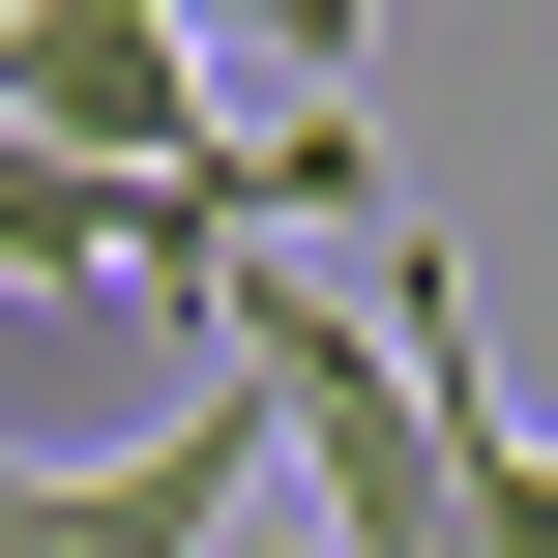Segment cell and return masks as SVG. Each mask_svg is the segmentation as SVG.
I'll return each instance as SVG.
<instances>
[{
    "label": "cell",
    "instance_id": "cell-3",
    "mask_svg": "<svg viewBox=\"0 0 558 558\" xmlns=\"http://www.w3.org/2000/svg\"><path fill=\"white\" fill-rule=\"evenodd\" d=\"M88 383H206L147 294H0V412H88Z\"/></svg>",
    "mask_w": 558,
    "mask_h": 558
},
{
    "label": "cell",
    "instance_id": "cell-2",
    "mask_svg": "<svg viewBox=\"0 0 558 558\" xmlns=\"http://www.w3.org/2000/svg\"><path fill=\"white\" fill-rule=\"evenodd\" d=\"M235 500H265V412L235 383H177L147 441H0V558H235Z\"/></svg>",
    "mask_w": 558,
    "mask_h": 558
},
{
    "label": "cell",
    "instance_id": "cell-1",
    "mask_svg": "<svg viewBox=\"0 0 558 558\" xmlns=\"http://www.w3.org/2000/svg\"><path fill=\"white\" fill-rule=\"evenodd\" d=\"M206 383L324 471L353 558H530V471L471 412V324H441V235H383V294H294V265H206Z\"/></svg>",
    "mask_w": 558,
    "mask_h": 558
}]
</instances>
